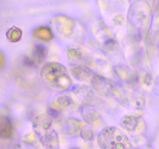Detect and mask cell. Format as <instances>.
<instances>
[{"label":"cell","mask_w":159,"mask_h":149,"mask_svg":"<svg viewBox=\"0 0 159 149\" xmlns=\"http://www.w3.org/2000/svg\"><path fill=\"white\" fill-rule=\"evenodd\" d=\"M42 82L53 91H64L71 86V81L66 68L57 63H48L40 71Z\"/></svg>","instance_id":"cell-1"},{"label":"cell","mask_w":159,"mask_h":149,"mask_svg":"<svg viewBox=\"0 0 159 149\" xmlns=\"http://www.w3.org/2000/svg\"><path fill=\"white\" fill-rule=\"evenodd\" d=\"M98 143L102 148L122 149L131 147L128 137L124 132L115 127L104 128L98 136Z\"/></svg>","instance_id":"cell-2"},{"label":"cell","mask_w":159,"mask_h":149,"mask_svg":"<svg viewBox=\"0 0 159 149\" xmlns=\"http://www.w3.org/2000/svg\"><path fill=\"white\" fill-rule=\"evenodd\" d=\"M34 130L42 144L46 147L55 148L58 145V138L52 127V121L48 115H39L34 120Z\"/></svg>","instance_id":"cell-3"},{"label":"cell","mask_w":159,"mask_h":149,"mask_svg":"<svg viewBox=\"0 0 159 149\" xmlns=\"http://www.w3.org/2000/svg\"><path fill=\"white\" fill-rule=\"evenodd\" d=\"M121 126L129 133H133L141 132L144 127V124L143 120L139 116L129 115L123 117Z\"/></svg>","instance_id":"cell-4"},{"label":"cell","mask_w":159,"mask_h":149,"mask_svg":"<svg viewBox=\"0 0 159 149\" xmlns=\"http://www.w3.org/2000/svg\"><path fill=\"white\" fill-rule=\"evenodd\" d=\"M34 37L43 41H49L53 38V34L51 29L46 26H42L36 29L33 34Z\"/></svg>","instance_id":"cell-5"},{"label":"cell","mask_w":159,"mask_h":149,"mask_svg":"<svg viewBox=\"0 0 159 149\" xmlns=\"http://www.w3.org/2000/svg\"><path fill=\"white\" fill-rule=\"evenodd\" d=\"M11 131H12V124L9 118H0V136L7 138L11 134Z\"/></svg>","instance_id":"cell-6"},{"label":"cell","mask_w":159,"mask_h":149,"mask_svg":"<svg viewBox=\"0 0 159 149\" xmlns=\"http://www.w3.org/2000/svg\"><path fill=\"white\" fill-rule=\"evenodd\" d=\"M6 36H7V38L9 41L17 42L21 38L22 32L20 29L13 26L8 30Z\"/></svg>","instance_id":"cell-7"},{"label":"cell","mask_w":159,"mask_h":149,"mask_svg":"<svg viewBox=\"0 0 159 149\" xmlns=\"http://www.w3.org/2000/svg\"><path fill=\"white\" fill-rule=\"evenodd\" d=\"M34 57H35V60L39 61V63H40V61L44 59L45 55H46V50H45L44 47L43 46H37L36 47L35 49H34Z\"/></svg>","instance_id":"cell-8"},{"label":"cell","mask_w":159,"mask_h":149,"mask_svg":"<svg viewBox=\"0 0 159 149\" xmlns=\"http://www.w3.org/2000/svg\"><path fill=\"white\" fill-rule=\"evenodd\" d=\"M56 102L58 106L64 108V107L68 106L71 103V99L66 95H61V96H57L56 99Z\"/></svg>","instance_id":"cell-9"}]
</instances>
